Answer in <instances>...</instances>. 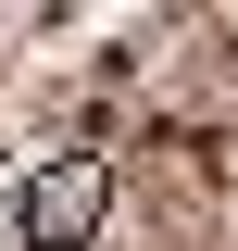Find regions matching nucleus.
Listing matches in <instances>:
<instances>
[{"label": "nucleus", "instance_id": "f257e3e1", "mask_svg": "<svg viewBox=\"0 0 238 251\" xmlns=\"http://www.w3.org/2000/svg\"><path fill=\"white\" fill-rule=\"evenodd\" d=\"M100 214H113V176H100L88 151H50V163L13 176V239H25V251H75V239H100Z\"/></svg>", "mask_w": 238, "mask_h": 251}]
</instances>
